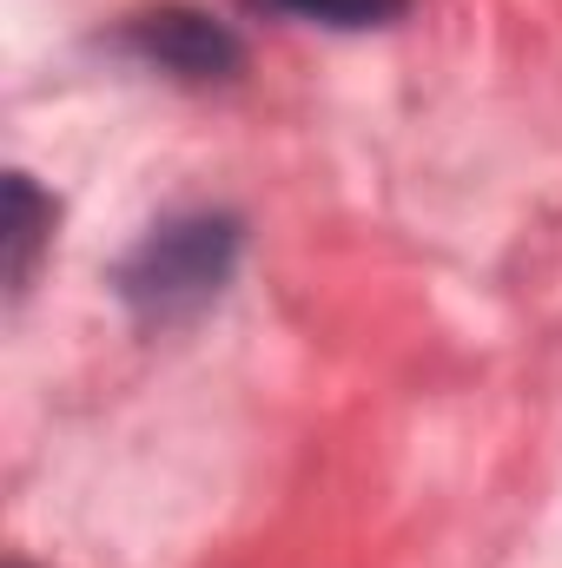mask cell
I'll use <instances>...</instances> for the list:
<instances>
[{
  "instance_id": "obj_3",
  "label": "cell",
  "mask_w": 562,
  "mask_h": 568,
  "mask_svg": "<svg viewBox=\"0 0 562 568\" xmlns=\"http://www.w3.org/2000/svg\"><path fill=\"white\" fill-rule=\"evenodd\" d=\"M53 232V199H40V185L27 172H7V291L20 297L33 278V258Z\"/></svg>"
},
{
  "instance_id": "obj_1",
  "label": "cell",
  "mask_w": 562,
  "mask_h": 568,
  "mask_svg": "<svg viewBox=\"0 0 562 568\" xmlns=\"http://www.w3.org/2000/svg\"><path fill=\"white\" fill-rule=\"evenodd\" d=\"M245 258V219L225 205H192V212H165L140 245L120 258L113 291L140 324H185L205 304L225 297V284Z\"/></svg>"
},
{
  "instance_id": "obj_4",
  "label": "cell",
  "mask_w": 562,
  "mask_h": 568,
  "mask_svg": "<svg viewBox=\"0 0 562 568\" xmlns=\"http://www.w3.org/2000/svg\"><path fill=\"white\" fill-rule=\"evenodd\" d=\"M245 7L291 27H331V33H364V27H391L411 13V0H245Z\"/></svg>"
},
{
  "instance_id": "obj_2",
  "label": "cell",
  "mask_w": 562,
  "mask_h": 568,
  "mask_svg": "<svg viewBox=\"0 0 562 568\" xmlns=\"http://www.w3.org/2000/svg\"><path fill=\"white\" fill-rule=\"evenodd\" d=\"M113 47L133 53L152 73L179 80V87H219V80H232V73L245 67V40H239L225 20H212L205 7H179V0L133 13V20L113 33Z\"/></svg>"
}]
</instances>
